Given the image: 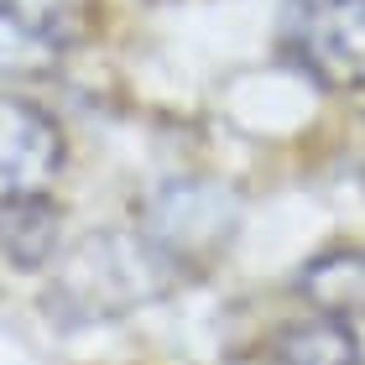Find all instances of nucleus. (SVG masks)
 I'll return each instance as SVG.
<instances>
[{"instance_id":"nucleus-1","label":"nucleus","mask_w":365,"mask_h":365,"mask_svg":"<svg viewBox=\"0 0 365 365\" xmlns=\"http://www.w3.org/2000/svg\"><path fill=\"white\" fill-rule=\"evenodd\" d=\"M173 261L157 251L146 235H115L99 230L84 235L63 256V267L47 287V308L58 324H105L120 313L152 303L168 287Z\"/></svg>"},{"instance_id":"nucleus-2","label":"nucleus","mask_w":365,"mask_h":365,"mask_svg":"<svg viewBox=\"0 0 365 365\" xmlns=\"http://www.w3.org/2000/svg\"><path fill=\"white\" fill-rule=\"evenodd\" d=\"M240 225V198L214 178H173L146 198V230L173 267H204L220 256Z\"/></svg>"},{"instance_id":"nucleus-3","label":"nucleus","mask_w":365,"mask_h":365,"mask_svg":"<svg viewBox=\"0 0 365 365\" xmlns=\"http://www.w3.org/2000/svg\"><path fill=\"white\" fill-rule=\"evenodd\" d=\"M63 168V130L42 105L0 94V204L47 193Z\"/></svg>"},{"instance_id":"nucleus-4","label":"nucleus","mask_w":365,"mask_h":365,"mask_svg":"<svg viewBox=\"0 0 365 365\" xmlns=\"http://www.w3.org/2000/svg\"><path fill=\"white\" fill-rule=\"evenodd\" d=\"M297 53L329 89H365V0H319L297 31Z\"/></svg>"},{"instance_id":"nucleus-5","label":"nucleus","mask_w":365,"mask_h":365,"mask_svg":"<svg viewBox=\"0 0 365 365\" xmlns=\"http://www.w3.org/2000/svg\"><path fill=\"white\" fill-rule=\"evenodd\" d=\"M63 245V209L47 193L0 204V251L16 272H42Z\"/></svg>"},{"instance_id":"nucleus-6","label":"nucleus","mask_w":365,"mask_h":365,"mask_svg":"<svg viewBox=\"0 0 365 365\" xmlns=\"http://www.w3.org/2000/svg\"><path fill=\"white\" fill-rule=\"evenodd\" d=\"M303 297L334 319H365V245H339L303 267Z\"/></svg>"},{"instance_id":"nucleus-7","label":"nucleus","mask_w":365,"mask_h":365,"mask_svg":"<svg viewBox=\"0 0 365 365\" xmlns=\"http://www.w3.org/2000/svg\"><path fill=\"white\" fill-rule=\"evenodd\" d=\"M277 360L282 365H360V344L355 329L334 319V313H313L282 329L277 339Z\"/></svg>"},{"instance_id":"nucleus-8","label":"nucleus","mask_w":365,"mask_h":365,"mask_svg":"<svg viewBox=\"0 0 365 365\" xmlns=\"http://www.w3.org/2000/svg\"><path fill=\"white\" fill-rule=\"evenodd\" d=\"M89 0H0V16L11 26H21L37 42H63L73 37V26L84 21Z\"/></svg>"}]
</instances>
